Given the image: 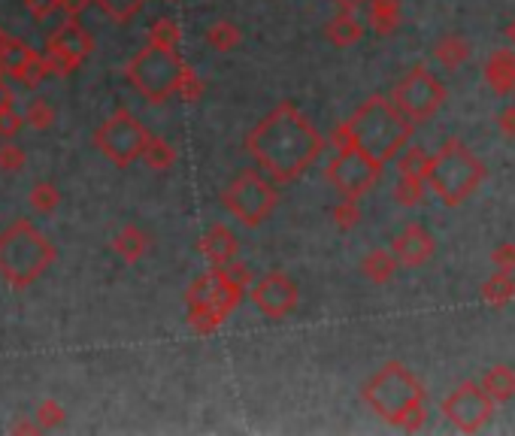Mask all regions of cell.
Wrapping results in <instances>:
<instances>
[{"label":"cell","instance_id":"1","mask_svg":"<svg viewBox=\"0 0 515 436\" xmlns=\"http://www.w3.org/2000/svg\"><path fill=\"white\" fill-rule=\"evenodd\" d=\"M246 152L261 173H267L276 185H285L319 161L325 137L291 100H282L249 130Z\"/></svg>","mask_w":515,"mask_h":436},{"label":"cell","instance_id":"2","mask_svg":"<svg viewBox=\"0 0 515 436\" xmlns=\"http://www.w3.org/2000/svg\"><path fill=\"white\" fill-rule=\"evenodd\" d=\"M364 403L400 431H418L424 424V385L400 361H388L361 388Z\"/></svg>","mask_w":515,"mask_h":436},{"label":"cell","instance_id":"3","mask_svg":"<svg viewBox=\"0 0 515 436\" xmlns=\"http://www.w3.org/2000/svg\"><path fill=\"white\" fill-rule=\"evenodd\" d=\"M346 125L352 130L358 149H364L367 155H373V158L382 164L400 158V152L406 149L415 128L413 121L391 103V98H382V94L367 98L361 107L346 118Z\"/></svg>","mask_w":515,"mask_h":436},{"label":"cell","instance_id":"4","mask_svg":"<svg viewBox=\"0 0 515 436\" xmlns=\"http://www.w3.org/2000/svg\"><path fill=\"white\" fill-rule=\"evenodd\" d=\"M482 179H485V164L458 137H449L440 146V152L431 155V164H427V185L440 197V204L449 209H455L467 197H473V191L482 185Z\"/></svg>","mask_w":515,"mask_h":436},{"label":"cell","instance_id":"5","mask_svg":"<svg viewBox=\"0 0 515 436\" xmlns=\"http://www.w3.org/2000/svg\"><path fill=\"white\" fill-rule=\"evenodd\" d=\"M55 261V246L28 218H19L0 233V276L13 288H28Z\"/></svg>","mask_w":515,"mask_h":436},{"label":"cell","instance_id":"6","mask_svg":"<svg viewBox=\"0 0 515 436\" xmlns=\"http://www.w3.org/2000/svg\"><path fill=\"white\" fill-rule=\"evenodd\" d=\"M182 70H186V61L179 58L176 49L146 43V46L128 61L125 76L139 98H146L149 103H167L173 94L179 91Z\"/></svg>","mask_w":515,"mask_h":436},{"label":"cell","instance_id":"7","mask_svg":"<svg viewBox=\"0 0 515 436\" xmlns=\"http://www.w3.org/2000/svg\"><path fill=\"white\" fill-rule=\"evenodd\" d=\"M279 191L273 185V179L261 176L258 167H246L240 170L237 176L231 179V185L222 191V206L228 213L243 222L246 228H261L267 222L270 213L276 209Z\"/></svg>","mask_w":515,"mask_h":436},{"label":"cell","instance_id":"8","mask_svg":"<svg viewBox=\"0 0 515 436\" xmlns=\"http://www.w3.org/2000/svg\"><path fill=\"white\" fill-rule=\"evenodd\" d=\"M149 139L152 134L146 130V125L125 107L112 112V116L94 130V146H98V152L121 170L143 158Z\"/></svg>","mask_w":515,"mask_h":436},{"label":"cell","instance_id":"9","mask_svg":"<svg viewBox=\"0 0 515 436\" xmlns=\"http://www.w3.org/2000/svg\"><path fill=\"white\" fill-rule=\"evenodd\" d=\"M382 167L386 164L377 161L373 155H367L358 146H348V149H339L330 164L325 167L328 182L339 191V197H352L361 200L364 194H370L373 188L379 185L382 179Z\"/></svg>","mask_w":515,"mask_h":436},{"label":"cell","instance_id":"10","mask_svg":"<svg viewBox=\"0 0 515 436\" xmlns=\"http://www.w3.org/2000/svg\"><path fill=\"white\" fill-rule=\"evenodd\" d=\"M391 103L413 121L422 125L446 103V85H443L427 67H415L391 89Z\"/></svg>","mask_w":515,"mask_h":436},{"label":"cell","instance_id":"11","mask_svg":"<svg viewBox=\"0 0 515 436\" xmlns=\"http://www.w3.org/2000/svg\"><path fill=\"white\" fill-rule=\"evenodd\" d=\"M94 52V37L82 28L80 19H67L61 28H55L46 40V67L49 73L67 76L76 67H82V61H89Z\"/></svg>","mask_w":515,"mask_h":436},{"label":"cell","instance_id":"12","mask_svg":"<svg viewBox=\"0 0 515 436\" xmlns=\"http://www.w3.org/2000/svg\"><path fill=\"white\" fill-rule=\"evenodd\" d=\"M443 415L446 422L461 433H476L491 422L494 415V400L485 394L479 382H464L452 394L443 400Z\"/></svg>","mask_w":515,"mask_h":436},{"label":"cell","instance_id":"13","mask_svg":"<svg viewBox=\"0 0 515 436\" xmlns=\"http://www.w3.org/2000/svg\"><path fill=\"white\" fill-rule=\"evenodd\" d=\"M249 300L264 318H288L294 309H298V300H300V291H298V282L291 276L273 273L261 276L258 282H252L249 288Z\"/></svg>","mask_w":515,"mask_h":436},{"label":"cell","instance_id":"14","mask_svg":"<svg viewBox=\"0 0 515 436\" xmlns=\"http://www.w3.org/2000/svg\"><path fill=\"white\" fill-rule=\"evenodd\" d=\"M243 288L231 285L228 279H224V273L218 267H213L209 273L197 276L195 282H191L186 300H188V309H215L222 312V316H231L234 309H237V303L243 300Z\"/></svg>","mask_w":515,"mask_h":436},{"label":"cell","instance_id":"15","mask_svg":"<svg viewBox=\"0 0 515 436\" xmlns=\"http://www.w3.org/2000/svg\"><path fill=\"white\" fill-rule=\"evenodd\" d=\"M436 249V242L431 237V231L424 228V224H406L404 231L397 233L395 240H391V251L397 255V261L404 267H422L431 261Z\"/></svg>","mask_w":515,"mask_h":436},{"label":"cell","instance_id":"16","mask_svg":"<svg viewBox=\"0 0 515 436\" xmlns=\"http://www.w3.org/2000/svg\"><path fill=\"white\" fill-rule=\"evenodd\" d=\"M240 240L234 237L228 224H213L204 237H200V255L209 261V267H224L231 261H237Z\"/></svg>","mask_w":515,"mask_h":436},{"label":"cell","instance_id":"17","mask_svg":"<svg viewBox=\"0 0 515 436\" xmlns=\"http://www.w3.org/2000/svg\"><path fill=\"white\" fill-rule=\"evenodd\" d=\"M485 82L488 89H491L494 94H501V98H506V94L515 91V52L512 49H497L491 58L485 61Z\"/></svg>","mask_w":515,"mask_h":436},{"label":"cell","instance_id":"18","mask_svg":"<svg viewBox=\"0 0 515 436\" xmlns=\"http://www.w3.org/2000/svg\"><path fill=\"white\" fill-rule=\"evenodd\" d=\"M325 37H328L330 46L348 49L364 37V24L358 22V15L352 10H339L334 19L325 24Z\"/></svg>","mask_w":515,"mask_h":436},{"label":"cell","instance_id":"19","mask_svg":"<svg viewBox=\"0 0 515 436\" xmlns=\"http://www.w3.org/2000/svg\"><path fill=\"white\" fill-rule=\"evenodd\" d=\"M40 55L33 52L24 40H15V37H6L4 46H0V67H4V73L15 76V80H22V73L28 70L33 61Z\"/></svg>","mask_w":515,"mask_h":436},{"label":"cell","instance_id":"20","mask_svg":"<svg viewBox=\"0 0 515 436\" xmlns=\"http://www.w3.org/2000/svg\"><path fill=\"white\" fill-rule=\"evenodd\" d=\"M479 385L485 388V394L494 400V403H510L515 397V370L506 367V364H497L479 379Z\"/></svg>","mask_w":515,"mask_h":436},{"label":"cell","instance_id":"21","mask_svg":"<svg viewBox=\"0 0 515 436\" xmlns=\"http://www.w3.org/2000/svg\"><path fill=\"white\" fill-rule=\"evenodd\" d=\"M112 249H116V255L125 261V264H137V261L149 251V237H146L137 224H125V228L116 233V240H112Z\"/></svg>","mask_w":515,"mask_h":436},{"label":"cell","instance_id":"22","mask_svg":"<svg viewBox=\"0 0 515 436\" xmlns=\"http://www.w3.org/2000/svg\"><path fill=\"white\" fill-rule=\"evenodd\" d=\"M367 19L379 37H388L400 24V0H367Z\"/></svg>","mask_w":515,"mask_h":436},{"label":"cell","instance_id":"23","mask_svg":"<svg viewBox=\"0 0 515 436\" xmlns=\"http://www.w3.org/2000/svg\"><path fill=\"white\" fill-rule=\"evenodd\" d=\"M397 264L400 261H397L395 251L373 249L370 255L361 261V273H364V279H370L373 285H386V282H391V276H395Z\"/></svg>","mask_w":515,"mask_h":436},{"label":"cell","instance_id":"24","mask_svg":"<svg viewBox=\"0 0 515 436\" xmlns=\"http://www.w3.org/2000/svg\"><path fill=\"white\" fill-rule=\"evenodd\" d=\"M434 58L440 61L443 67L458 70L470 58V43L461 37V33H446V37L434 43Z\"/></svg>","mask_w":515,"mask_h":436},{"label":"cell","instance_id":"25","mask_svg":"<svg viewBox=\"0 0 515 436\" xmlns=\"http://www.w3.org/2000/svg\"><path fill=\"white\" fill-rule=\"evenodd\" d=\"M512 298H515V276L506 273V270H497V273L482 285V300L494 309L506 307Z\"/></svg>","mask_w":515,"mask_h":436},{"label":"cell","instance_id":"26","mask_svg":"<svg viewBox=\"0 0 515 436\" xmlns=\"http://www.w3.org/2000/svg\"><path fill=\"white\" fill-rule=\"evenodd\" d=\"M427 176H418V173H404L395 185V200L400 206H422L424 194H427Z\"/></svg>","mask_w":515,"mask_h":436},{"label":"cell","instance_id":"27","mask_svg":"<svg viewBox=\"0 0 515 436\" xmlns=\"http://www.w3.org/2000/svg\"><path fill=\"white\" fill-rule=\"evenodd\" d=\"M143 161H146V167L149 170H170L173 164H176V149L167 143V139H161V137H152L149 139V146H146V152H143Z\"/></svg>","mask_w":515,"mask_h":436},{"label":"cell","instance_id":"28","mask_svg":"<svg viewBox=\"0 0 515 436\" xmlns=\"http://www.w3.org/2000/svg\"><path fill=\"white\" fill-rule=\"evenodd\" d=\"M206 43L213 52H231L240 46V28L234 22H215L206 31Z\"/></svg>","mask_w":515,"mask_h":436},{"label":"cell","instance_id":"29","mask_svg":"<svg viewBox=\"0 0 515 436\" xmlns=\"http://www.w3.org/2000/svg\"><path fill=\"white\" fill-rule=\"evenodd\" d=\"M94 4H98L103 15H110L112 22L128 24L146 4H149V0H94Z\"/></svg>","mask_w":515,"mask_h":436},{"label":"cell","instance_id":"30","mask_svg":"<svg viewBox=\"0 0 515 436\" xmlns=\"http://www.w3.org/2000/svg\"><path fill=\"white\" fill-rule=\"evenodd\" d=\"M22 116H24V125H31L37 130H46V128L55 125V109H52V103L43 100V98L28 100V107H24Z\"/></svg>","mask_w":515,"mask_h":436},{"label":"cell","instance_id":"31","mask_svg":"<svg viewBox=\"0 0 515 436\" xmlns=\"http://www.w3.org/2000/svg\"><path fill=\"white\" fill-rule=\"evenodd\" d=\"M224 318H228V316H222V312H215V309H209V307H204V309H188V325H191V330H195V334H200V336L215 334V330L224 325Z\"/></svg>","mask_w":515,"mask_h":436},{"label":"cell","instance_id":"32","mask_svg":"<svg viewBox=\"0 0 515 436\" xmlns=\"http://www.w3.org/2000/svg\"><path fill=\"white\" fill-rule=\"evenodd\" d=\"M427 164H431V155H427L422 146H409V149L400 152L397 158V173H418V176H427Z\"/></svg>","mask_w":515,"mask_h":436},{"label":"cell","instance_id":"33","mask_svg":"<svg viewBox=\"0 0 515 436\" xmlns=\"http://www.w3.org/2000/svg\"><path fill=\"white\" fill-rule=\"evenodd\" d=\"M182 40V31L179 24L173 19H155L152 28H149V43L155 46H167V49H176Z\"/></svg>","mask_w":515,"mask_h":436},{"label":"cell","instance_id":"34","mask_svg":"<svg viewBox=\"0 0 515 436\" xmlns=\"http://www.w3.org/2000/svg\"><path fill=\"white\" fill-rule=\"evenodd\" d=\"M58 204H61V191L52 185V182H40V185L31 188V206L37 209L40 215L55 213Z\"/></svg>","mask_w":515,"mask_h":436},{"label":"cell","instance_id":"35","mask_svg":"<svg viewBox=\"0 0 515 436\" xmlns=\"http://www.w3.org/2000/svg\"><path fill=\"white\" fill-rule=\"evenodd\" d=\"M358 222H361V209H358V200L343 197L334 206V224H337L339 231H352V228H358Z\"/></svg>","mask_w":515,"mask_h":436},{"label":"cell","instance_id":"36","mask_svg":"<svg viewBox=\"0 0 515 436\" xmlns=\"http://www.w3.org/2000/svg\"><path fill=\"white\" fill-rule=\"evenodd\" d=\"M176 94L182 100H188V103L204 98V80H200V76L188 64H186V70H182V80H179V91Z\"/></svg>","mask_w":515,"mask_h":436},{"label":"cell","instance_id":"37","mask_svg":"<svg viewBox=\"0 0 515 436\" xmlns=\"http://www.w3.org/2000/svg\"><path fill=\"white\" fill-rule=\"evenodd\" d=\"M24 164H28L24 149H19V146H13V143L0 146V170L4 173H19V170H24Z\"/></svg>","mask_w":515,"mask_h":436},{"label":"cell","instance_id":"38","mask_svg":"<svg viewBox=\"0 0 515 436\" xmlns=\"http://www.w3.org/2000/svg\"><path fill=\"white\" fill-rule=\"evenodd\" d=\"M22 125H24V116L15 112V107H0V137L13 139L22 130Z\"/></svg>","mask_w":515,"mask_h":436},{"label":"cell","instance_id":"39","mask_svg":"<svg viewBox=\"0 0 515 436\" xmlns=\"http://www.w3.org/2000/svg\"><path fill=\"white\" fill-rule=\"evenodd\" d=\"M224 273V279H228L231 285H237V288H252V270L243 264V261H231V264H224V267H218Z\"/></svg>","mask_w":515,"mask_h":436},{"label":"cell","instance_id":"40","mask_svg":"<svg viewBox=\"0 0 515 436\" xmlns=\"http://www.w3.org/2000/svg\"><path fill=\"white\" fill-rule=\"evenodd\" d=\"M491 264L497 270H506V273H515V242H501L491 251Z\"/></svg>","mask_w":515,"mask_h":436},{"label":"cell","instance_id":"41","mask_svg":"<svg viewBox=\"0 0 515 436\" xmlns=\"http://www.w3.org/2000/svg\"><path fill=\"white\" fill-rule=\"evenodd\" d=\"M24 6H28V13H31L37 22H46L52 13L61 10L58 0H24Z\"/></svg>","mask_w":515,"mask_h":436},{"label":"cell","instance_id":"42","mask_svg":"<svg viewBox=\"0 0 515 436\" xmlns=\"http://www.w3.org/2000/svg\"><path fill=\"white\" fill-rule=\"evenodd\" d=\"M497 125H501V134H503L506 139H515V103H512V107H506V109L501 112V118H497Z\"/></svg>","mask_w":515,"mask_h":436},{"label":"cell","instance_id":"43","mask_svg":"<svg viewBox=\"0 0 515 436\" xmlns=\"http://www.w3.org/2000/svg\"><path fill=\"white\" fill-rule=\"evenodd\" d=\"M61 4V13L67 15V19H80V15L85 13V6L94 4V0H58Z\"/></svg>","mask_w":515,"mask_h":436},{"label":"cell","instance_id":"44","mask_svg":"<svg viewBox=\"0 0 515 436\" xmlns=\"http://www.w3.org/2000/svg\"><path fill=\"white\" fill-rule=\"evenodd\" d=\"M339 10H358V6H364L367 0H334Z\"/></svg>","mask_w":515,"mask_h":436},{"label":"cell","instance_id":"45","mask_svg":"<svg viewBox=\"0 0 515 436\" xmlns=\"http://www.w3.org/2000/svg\"><path fill=\"white\" fill-rule=\"evenodd\" d=\"M503 33H506V40H510L512 46H515V19H512L510 24H506V28H503Z\"/></svg>","mask_w":515,"mask_h":436},{"label":"cell","instance_id":"46","mask_svg":"<svg viewBox=\"0 0 515 436\" xmlns=\"http://www.w3.org/2000/svg\"><path fill=\"white\" fill-rule=\"evenodd\" d=\"M4 85H6V82H4V67H0V89H4Z\"/></svg>","mask_w":515,"mask_h":436},{"label":"cell","instance_id":"47","mask_svg":"<svg viewBox=\"0 0 515 436\" xmlns=\"http://www.w3.org/2000/svg\"><path fill=\"white\" fill-rule=\"evenodd\" d=\"M4 40H6V33H4V31H0V46H4Z\"/></svg>","mask_w":515,"mask_h":436}]
</instances>
